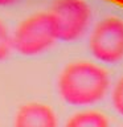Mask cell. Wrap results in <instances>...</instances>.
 Masks as SVG:
<instances>
[{"label": "cell", "instance_id": "3957f363", "mask_svg": "<svg viewBox=\"0 0 123 127\" xmlns=\"http://www.w3.org/2000/svg\"><path fill=\"white\" fill-rule=\"evenodd\" d=\"M48 12L53 20L58 41H78L93 27V11L86 0H54Z\"/></svg>", "mask_w": 123, "mask_h": 127}, {"label": "cell", "instance_id": "277c9868", "mask_svg": "<svg viewBox=\"0 0 123 127\" xmlns=\"http://www.w3.org/2000/svg\"><path fill=\"white\" fill-rule=\"evenodd\" d=\"M89 50L101 65L123 61V19L107 16L94 24L89 32Z\"/></svg>", "mask_w": 123, "mask_h": 127}, {"label": "cell", "instance_id": "52a82bcc", "mask_svg": "<svg viewBox=\"0 0 123 127\" xmlns=\"http://www.w3.org/2000/svg\"><path fill=\"white\" fill-rule=\"evenodd\" d=\"M13 52L12 31H9L3 20H0V62L5 61Z\"/></svg>", "mask_w": 123, "mask_h": 127}, {"label": "cell", "instance_id": "ba28073f", "mask_svg": "<svg viewBox=\"0 0 123 127\" xmlns=\"http://www.w3.org/2000/svg\"><path fill=\"white\" fill-rule=\"evenodd\" d=\"M110 98L114 110L123 118V77H121L117 82L111 85Z\"/></svg>", "mask_w": 123, "mask_h": 127}, {"label": "cell", "instance_id": "6da1fadb", "mask_svg": "<svg viewBox=\"0 0 123 127\" xmlns=\"http://www.w3.org/2000/svg\"><path fill=\"white\" fill-rule=\"evenodd\" d=\"M110 74L101 64L93 61L69 62L57 79L58 95L74 107H89L101 102L110 94Z\"/></svg>", "mask_w": 123, "mask_h": 127}, {"label": "cell", "instance_id": "7a4b0ae2", "mask_svg": "<svg viewBox=\"0 0 123 127\" xmlns=\"http://www.w3.org/2000/svg\"><path fill=\"white\" fill-rule=\"evenodd\" d=\"M58 41L49 12H36L23 19L12 31L13 52L36 57L48 52Z\"/></svg>", "mask_w": 123, "mask_h": 127}, {"label": "cell", "instance_id": "8992f818", "mask_svg": "<svg viewBox=\"0 0 123 127\" xmlns=\"http://www.w3.org/2000/svg\"><path fill=\"white\" fill-rule=\"evenodd\" d=\"M63 127H110V122L101 111L85 109L71 115Z\"/></svg>", "mask_w": 123, "mask_h": 127}, {"label": "cell", "instance_id": "5b68a950", "mask_svg": "<svg viewBox=\"0 0 123 127\" xmlns=\"http://www.w3.org/2000/svg\"><path fill=\"white\" fill-rule=\"evenodd\" d=\"M13 127H58V118L46 103L28 102L16 111Z\"/></svg>", "mask_w": 123, "mask_h": 127}, {"label": "cell", "instance_id": "9c48e42d", "mask_svg": "<svg viewBox=\"0 0 123 127\" xmlns=\"http://www.w3.org/2000/svg\"><path fill=\"white\" fill-rule=\"evenodd\" d=\"M20 0H0V8H5V7H12L15 4H17Z\"/></svg>", "mask_w": 123, "mask_h": 127}]
</instances>
